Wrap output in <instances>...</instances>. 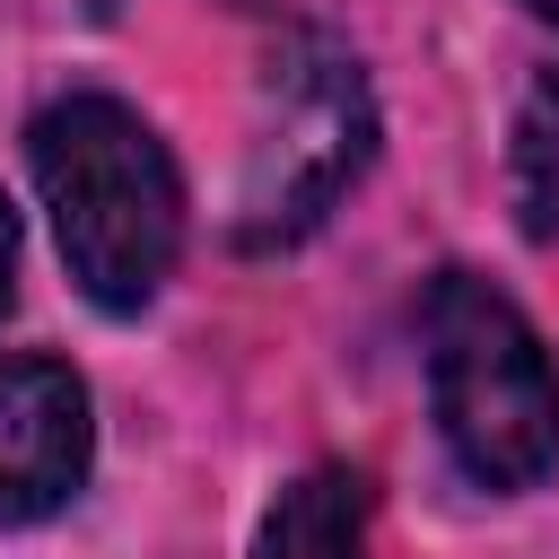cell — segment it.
I'll list each match as a JSON object with an SVG mask.
<instances>
[{
  "label": "cell",
  "mask_w": 559,
  "mask_h": 559,
  "mask_svg": "<svg viewBox=\"0 0 559 559\" xmlns=\"http://www.w3.org/2000/svg\"><path fill=\"white\" fill-rule=\"evenodd\" d=\"M26 157H35V192L52 210L70 280L105 314L148 306L183 245V183L166 140L122 96H61L35 114Z\"/></svg>",
  "instance_id": "6da1fadb"
},
{
  "label": "cell",
  "mask_w": 559,
  "mask_h": 559,
  "mask_svg": "<svg viewBox=\"0 0 559 559\" xmlns=\"http://www.w3.org/2000/svg\"><path fill=\"white\" fill-rule=\"evenodd\" d=\"M428 393L454 463L480 489H533L559 463V367L515 297L472 271L428 288Z\"/></svg>",
  "instance_id": "7a4b0ae2"
},
{
  "label": "cell",
  "mask_w": 559,
  "mask_h": 559,
  "mask_svg": "<svg viewBox=\"0 0 559 559\" xmlns=\"http://www.w3.org/2000/svg\"><path fill=\"white\" fill-rule=\"evenodd\" d=\"M376 114L367 79L332 35H288L262 70V131L245 148V192H236V236L245 245H288L306 236L341 183L367 166Z\"/></svg>",
  "instance_id": "3957f363"
},
{
  "label": "cell",
  "mask_w": 559,
  "mask_h": 559,
  "mask_svg": "<svg viewBox=\"0 0 559 559\" xmlns=\"http://www.w3.org/2000/svg\"><path fill=\"white\" fill-rule=\"evenodd\" d=\"M87 480V384L61 358H0V524L70 507Z\"/></svg>",
  "instance_id": "277c9868"
},
{
  "label": "cell",
  "mask_w": 559,
  "mask_h": 559,
  "mask_svg": "<svg viewBox=\"0 0 559 559\" xmlns=\"http://www.w3.org/2000/svg\"><path fill=\"white\" fill-rule=\"evenodd\" d=\"M253 559H367V480L323 463L297 489H280L253 533Z\"/></svg>",
  "instance_id": "5b68a950"
},
{
  "label": "cell",
  "mask_w": 559,
  "mask_h": 559,
  "mask_svg": "<svg viewBox=\"0 0 559 559\" xmlns=\"http://www.w3.org/2000/svg\"><path fill=\"white\" fill-rule=\"evenodd\" d=\"M507 175H515V218H524V236L559 245V70H542V79L524 87Z\"/></svg>",
  "instance_id": "8992f818"
},
{
  "label": "cell",
  "mask_w": 559,
  "mask_h": 559,
  "mask_svg": "<svg viewBox=\"0 0 559 559\" xmlns=\"http://www.w3.org/2000/svg\"><path fill=\"white\" fill-rule=\"evenodd\" d=\"M17 297V218H9V201H0V306Z\"/></svg>",
  "instance_id": "52a82bcc"
},
{
  "label": "cell",
  "mask_w": 559,
  "mask_h": 559,
  "mask_svg": "<svg viewBox=\"0 0 559 559\" xmlns=\"http://www.w3.org/2000/svg\"><path fill=\"white\" fill-rule=\"evenodd\" d=\"M524 9H533V17H550V26H559V0H524Z\"/></svg>",
  "instance_id": "ba28073f"
}]
</instances>
